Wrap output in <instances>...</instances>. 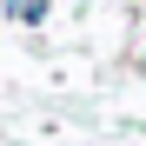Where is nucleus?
Wrapping results in <instances>:
<instances>
[{
	"instance_id": "nucleus-1",
	"label": "nucleus",
	"mask_w": 146,
	"mask_h": 146,
	"mask_svg": "<svg viewBox=\"0 0 146 146\" xmlns=\"http://www.w3.org/2000/svg\"><path fill=\"white\" fill-rule=\"evenodd\" d=\"M7 13L13 20H40V0H7Z\"/></svg>"
}]
</instances>
